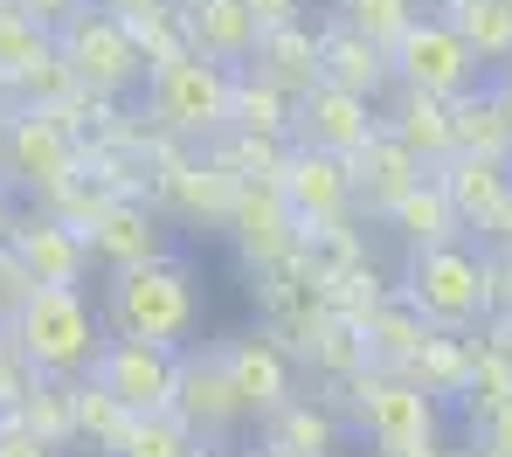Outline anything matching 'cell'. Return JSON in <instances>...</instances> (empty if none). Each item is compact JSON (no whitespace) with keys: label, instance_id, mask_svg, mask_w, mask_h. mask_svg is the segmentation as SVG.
Segmentation results:
<instances>
[{"label":"cell","instance_id":"obj_1","mask_svg":"<svg viewBox=\"0 0 512 457\" xmlns=\"http://www.w3.org/2000/svg\"><path fill=\"white\" fill-rule=\"evenodd\" d=\"M97 319L111 340H146V347H167L180 354L187 333L201 326V277L194 264L173 250L160 264H132V271H104L97 291Z\"/></svg>","mask_w":512,"mask_h":457},{"label":"cell","instance_id":"obj_2","mask_svg":"<svg viewBox=\"0 0 512 457\" xmlns=\"http://www.w3.org/2000/svg\"><path fill=\"white\" fill-rule=\"evenodd\" d=\"M7 340H14V361L35 381H84L111 333H104L97 298L84 284H35L7 312Z\"/></svg>","mask_w":512,"mask_h":457},{"label":"cell","instance_id":"obj_3","mask_svg":"<svg viewBox=\"0 0 512 457\" xmlns=\"http://www.w3.org/2000/svg\"><path fill=\"white\" fill-rule=\"evenodd\" d=\"M402 305L423 312V326L436 333H471L492 319V250L478 243H436V250H416L402 264Z\"/></svg>","mask_w":512,"mask_h":457},{"label":"cell","instance_id":"obj_4","mask_svg":"<svg viewBox=\"0 0 512 457\" xmlns=\"http://www.w3.org/2000/svg\"><path fill=\"white\" fill-rule=\"evenodd\" d=\"M146 118L173 132V139H194V146H215L222 132H229V97H236V70H222V63H208V56H194V49H180L167 63H153V77H146Z\"/></svg>","mask_w":512,"mask_h":457},{"label":"cell","instance_id":"obj_5","mask_svg":"<svg viewBox=\"0 0 512 457\" xmlns=\"http://www.w3.org/2000/svg\"><path fill=\"white\" fill-rule=\"evenodd\" d=\"M346 416L374 451H423L443 444V402L423 395V381L395 374V367H360L346 374Z\"/></svg>","mask_w":512,"mask_h":457},{"label":"cell","instance_id":"obj_6","mask_svg":"<svg viewBox=\"0 0 512 457\" xmlns=\"http://www.w3.org/2000/svg\"><path fill=\"white\" fill-rule=\"evenodd\" d=\"M49 42H56L63 77H70L77 91H90V97H132V91H146V77H153L139 35H132L125 21L97 14V7H84L77 21H63Z\"/></svg>","mask_w":512,"mask_h":457},{"label":"cell","instance_id":"obj_7","mask_svg":"<svg viewBox=\"0 0 512 457\" xmlns=\"http://www.w3.org/2000/svg\"><path fill=\"white\" fill-rule=\"evenodd\" d=\"M0 181L14 187V201H21V194H42V208L84 181V174H77V139H70L63 111L21 104V111L0 125Z\"/></svg>","mask_w":512,"mask_h":457},{"label":"cell","instance_id":"obj_8","mask_svg":"<svg viewBox=\"0 0 512 457\" xmlns=\"http://www.w3.org/2000/svg\"><path fill=\"white\" fill-rule=\"evenodd\" d=\"M388 70H395V91H423L436 104H457V97L485 91V63L471 56V42L443 21V14H423L395 49H388Z\"/></svg>","mask_w":512,"mask_h":457},{"label":"cell","instance_id":"obj_9","mask_svg":"<svg viewBox=\"0 0 512 457\" xmlns=\"http://www.w3.org/2000/svg\"><path fill=\"white\" fill-rule=\"evenodd\" d=\"M173 423L194 437V444H236V430L250 423L236 388H229V367L222 347H180V374H173Z\"/></svg>","mask_w":512,"mask_h":457},{"label":"cell","instance_id":"obj_10","mask_svg":"<svg viewBox=\"0 0 512 457\" xmlns=\"http://www.w3.org/2000/svg\"><path fill=\"white\" fill-rule=\"evenodd\" d=\"M381 139V104L340 91V84H312L291 111V146H312V153H333V160H360L367 146Z\"/></svg>","mask_w":512,"mask_h":457},{"label":"cell","instance_id":"obj_11","mask_svg":"<svg viewBox=\"0 0 512 457\" xmlns=\"http://www.w3.org/2000/svg\"><path fill=\"white\" fill-rule=\"evenodd\" d=\"M277 194L284 208L298 215L305 243H319L326 229H340V215L353 208V167L333 153H312V146H284L277 160Z\"/></svg>","mask_w":512,"mask_h":457},{"label":"cell","instance_id":"obj_12","mask_svg":"<svg viewBox=\"0 0 512 457\" xmlns=\"http://www.w3.org/2000/svg\"><path fill=\"white\" fill-rule=\"evenodd\" d=\"M173 374H180V354L167 347H146V340H104V354L84 381L104 388L125 416H167L173 409Z\"/></svg>","mask_w":512,"mask_h":457},{"label":"cell","instance_id":"obj_13","mask_svg":"<svg viewBox=\"0 0 512 457\" xmlns=\"http://www.w3.org/2000/svg\"><path fill=\"white\" fill-rule=\"evenodd\" d=\"M84 243L104 271H132V264H160L173 257V229L167 215L139 194H104V208L84 222Z\"/></svg>","mask_w":512,"mask_h":457},{"label":"cell","instance_id":"obj_14","mask_svg":"<svg viewBox=\"0 0 512 457\" xmlns=\"http://www.w3.org/2000/svg\"><path fill=\"white\" fill-rule=\"evenodd\" d=\"M229 236H236L243 264H250V271H263V277L305 257V229H298V215L284 208L277 181H243V187H236V208H229Z\"/></svg>","mask_w":512,"mask_h":457},{"label":"cell","instance_id":"obj_15","mask_svg":"<svg viewBox=\"0 0 512 457\" xmlns=\"http://www.w3.org/2000/svg\"><path fill=\"white\" fill-rule=\"evenodd\" d=\"M215 347H222L229 388H236V402H243L250 423H270L277 409L298 402V361H291L263 326H256V333H236V340H215Z\"/></svg>","mask_w":512,"mask_h":457},{"label":"cell","instance_id":"obj_16","mask_svg":"<svg viewBox=\"0 0 512 457\" xmlns=\"http://www.w3.org/2000/svg\"><path fill=\"white\" fill-rule=\"evenodd\" d=\"M7 250H14V264L28 271V284H84V271H90L84 229H70L56 208H14Z\"/></svg>","mask_w":512,"mask_h":457},{"label":"cell","instance_id":"obj_17","mask_svg":"<svg viewBox=\"0 0 512 457\" xmlns=\"http://www.w3.org/2000/svg\"><path fill=\"white\" fill-rule=\"evenodd\" d=\"M173 14H180V42L194 56H208L222 70H250L263 28H256V14L243 0H173Z\"/></svg>","mask_w":512,"mask_h":457},{"label":"cell","instance_id":"obj_18","mask_svg":"<svg viewBox=\"0 0 512 457\" xmlns=\"http://www.w3.org/2000/svg\"><path fill=\"white\" fill-rule=\"evenodd\" d=\"M436 187L457 208V229H478L485 236V222L506 208V194H512V167L506 160H478V153H450L436 167Z\"/></svg>","mask_w":512,"mask_h":457},{"label":"cell","instance_id":"obj_19","mask_svg":"<svg viewBox=\"0 0 512 457\" xmlns=\"http://www.w3.org/2000/svg\"><path fill=\"white\" fill-rule=\"evenodd\" d=\"M353 333H360L367 367H395V374H409V367L423 361V347L436 340V326H423V312H416V305H402V298H381Z\"/></svg>","mask_w":512,"mask_h":457},{"label":"cell","instance_id":"obj_20","mask_svg":"<svg viewBox=\"0 0 512 457\" xmlns=\"http://www.w3.org/2000/svg\"><path fill=\"white\" fill-rule=\"evenodd\" d=\"M319 84H340V91L367 97V104H381V91L395 84V70H388V49H374V42H360L353 28H319Z\"/></svg>","mask_w":512,"mask_h":457},{"label":"cell","instance_id":"obj_21","mask_svg":"<svg viewBox=\"0 0 512 457\" xmlns=\"http://www.w3.org/2000/svg\"><path fill=\"white\" fill-rule=\"evenodd\" d=\"M381 132L395 146H409L423 160V174H436L450 153H457V132H450V104H436L423 91H395V104L381 111Z\"/></svg>","mask_w":512,"mask_h":457},{"label":"cell","instance_id":"obj_22","mask_svg":"<svg viewBox=\"0 0 512 457\" xmlns=\"http://www.w3.org/2000/svg\"><path fill=\"white\" fill-rule=\"evenodd\" d=\"M250 70L263 77V84H277L284 97H305L312 84H319V28H312V21H291V28L256 35Z\"/></svg>","mask_w":512,"mask_h":457},{"label":"cell","instance_id":"obj_23","mask_svg":"<svg viewBox=\"0 0 512 457\" xmlns=\"http://www.w3.org/2000/svg\"><path fill=\"white\" fill-rule=\"evenodd\" d=\"M340 444H346L340 409L312 402V395H298L291 409H277L263 423V451H284V457H340Z\"/></svg>","mask_w":512,"mask_h":457},{"label":"cell","instance_id":"obj_24","mask_svg":"<svg viewBox=\"0 0 512 457\" xmlns=\"http://www.w3.org/2000/svg\"><path fill=\"white\" fill-rule=\"evenodd\" d=\"M423 181H429L423 160H416L409 146H395L388 132H381V139H374V146L353 160V201H367L374 215H388V208H395L409 187H423Z\"/></svg>","mask_w":512,"mask_h":457},{"label":"cell","instance_id":"obj_25","mask_svg":"<svg viewBox=\"0 0 512 457\" xmlns=\"http://www.w3.org/2000/svg\"><path fill=\"white\" fill-rule=\"evenodd\" d=\"M436 14L471 42V56L485 63V77L512 70V7L506 0H443Z\"/></svg>","mask_w":512,"mask_h":457},{"label":"cell","instance_id":"obj_26","mask_svg":"<svg viewBox=\"0 0 512 457\" xmlns=\"http://www.w3.org/2000/svg\"><path fill=\"white\" fill-rule=\"evenodd\" d=\"M291 111H298V97H284L277 84H263L256 70H236L229 132H243V139H263V146H291Z\"/></svg>","mask_w":512,"mask_h":457},{"label":"cell","instance_id":"obj_27","mask_svg":"<svg viewBox=\"0 0 512 457\" xmlns=\"http://www.w3.org/2000/svg\"><path fill=\"white\" fill-rule=\"evenodd\" d=\"M381 222H388V229L409 243V257H416V250H436V243H457V236H464V229H457V208H450V201H443V187H436V174H429L423 187H409V194H402V201H395Z\"/></svg>","mask_w":512,"mask_h":457},{"label":"cell","instance_id":"obj_28","mask_svg":"<svg viewBox=\"0 0 512 457\" xmlns=\"http://www.w3.org/2000/svg\"><path fill=\"white\" fill-rule=\"evenodd\" d=\"M236 174H222L208 153L201 160H173L167 174V201L180 208V215H201V222H229V208H236Z\"/></svg>","mask_w":512,"mask_h":457},{"label":"cell","instance_id":"obj_29","mask_svg":"<svg viewBox=\"0 0 512 457\" xmlns=\"http://www.w3.org/2000/svg\"><path fill=\"white\" fill-rule=\"evenodd\" d=\"M70 388H77V381H35V388L21 395V409H14V423L35 430L49 451H70V444H77V402H70Z\"/></svg>","mask_w":512,"mask_h":457},{"label":"cell","instance_id":"obj_30","mask_svg":"<svg viewBox=\"0 0 512 457\" xmlns=\"http://www.w3.org/2000/svg\"><path fill=\"white\" fill-rule=\"evenodd\" d=\"M450 132H457V153L506 160V167H512V139H506V118H499V104H492V84L450 104Z\"/></svg>","mask_w":512,"mask_h":457},{"label":"cell","instance_id":"obj_31","mask_svg":"<svg viewBox=\"0 0 512 457\" xmlns=\"http://www.w3.org/2000/svg\"><path fill=\"white\" fill-rule=\"evenodd\" d=\"M471 361H478L471 333H436L423 347V361L409 367V381H423V395H436V402H457L464 381H471Z\"/></svg>","mask_w":512,"mask_h":457},{"label":"cell","instance_id":"obj_32","mask_svg":"<svg viewBox=\"0 0 512 457\" xmlns=\"http://www.w3.org/2000/svg\"><path fill=\"white\" fill-rule=\"evenodd\" d=\"M457 409L471 416V437L492 423V416H506L512 409V367L485 347V333H478V361H471V381H464V395H457Z\"/></svg>","mask_w":512,"mask_h":457},{"label":"cell","instance_id":"obj_33","mask_svg":"<svg viewBox=\"0 0 512 457\" xmlns=\"http://www.w3.org/2000/svg\"><path fill=\"white\" fill-rule=\"evenodd\" d=\"M423 21V0H340V28H353L374 49H395Z\"/></svg>","mask_w":512,"mask_h":457},{"label":"cell","instance_id":"obj_34","mask_svg":"<svg viewBox=\"0 0 512 457\" xmlns=\"http://www.w3.org/2000/svg\"><path fill=\"white\" fill-rule=\"evenodd\" d=\"M70 402H77V444H90L97 457H111L118 444H125V430H132V416L104 395V388H90V381H77L70 388Z\"/></svg>","mask_w":512,"mask_h":457},{"label":"cell","instance_id":"obj_35","mask_svg":"<svg viewBox=\"0 0 512 457\" xmlns=\"http://www.w3.org/2000/svg\"><path fill=\"white\" fill-rule=\"evenodd\" d=\"M201 444L173 423V416H132V430H125V444L111 457H194Z\"/></svg>","mask_w":512,"mask_h":457},{"label":"cell","instance_id":"obj_36","mask_svg":"<svg viewBox=\"0 0 512 457\" xmlns=\"http://www.w3.org/2000/svg\"><path fill=\"white\" fill-rule=\"evenodd\" d=\"M28 388H35V374L14 361V340H7V319H0V416H14Z\"/></svg>","mask_w":512,"mask_h":457},{"label":"cell","instance_id":"obj_37","mask_svg":"<svg viewBox=\"0 0 512 457\" xmlns=\"http://www.w3.org/2000/svg\"><path fill=\"white\" fill-rule=\"evenodd\" d=\"M90 7H97V14H111V21H125L132 35H139V28H153V21H167V14H173V0H90Z\"/></svg>","mask_w":512,"mask_h":457},{"label":"cell","instance_id":"obj_38","mask_svg":"<svg viewBox=\"0 0 512 457\" xmlns=\"http://www.w3.org/2000/svg\"><path fill=\"white\" fill-rule=\"evenodd\" d=\"M7 7H14V14H28L42 35H56L63 21H77V14H84L90 0H7Z\"/></svg>","mask_w":512,"mask_h":457},{"label":"cell","instance_id":"obj_39","mask_svg":"<svg viewBox=\"0 0 512 457\" xmlns=\"http://www.w3.org/2000/svg\"><path fill=\"white\" fill-rule=\"evenodd\" d=\"M0 457H63V451H49L35 430H21L14 416H0Z\"/></svg>","mask_w":512,"mask_h":457},{"label":"cell","instance_id":"obj_40","mask_svg":"<svg viewBox=\"0 0 512 457\" xmlns=\"http://www.w3.org/2000/svg\"><path fill=\"white\" fill-rule=\"evenodd\" d=\"M256 14V28L270 35V28H291V21H305V0H243Z\"/></svg>","mask_w":512,"mask_h":457},{"label":"cell","instance_id":"obj_41","mask_svg":"<svg viewBox=\"0 0 512 457\" xmlns=\"http://www.w3.org/2000/svg\"><path fill=\"white\" fill-rule=\"evenodd\" d=\"M471 451H485V457H512V409L506 416H492L478 437H471Z\"/></svg>","mask_w":512,"mask_h":457},{"label":"cell","instance_id":"obj_42","mask_svg":"<svg viewBox=\"0 0 512 457\" xmlns=\"http://www.w3.org/2000/svg\"><path fill=\"white\" fill-rule=\"evenodd\" d=\"M478 243H492V257H512V194H506V208L485 222V236Z\"/></svg>","mask_w":512,"mask_h":457},{"label":"cell","instance_id":"obj_43","mask_svg":"<svg viewBox=\"0 0 512 457\" xmlns=\"http://www.w3.org/2000/svg\"><path fill=\"white\" fill-rule=\"evenodd\" d=\"M485 347L512 367V312H492V319H485Z\"/></svg>","mask_w":512,"mask_h":457},{"label":"cell","instance_id":"obj_44","mask_svg":"<svg viewBox=\"0 0 512 457\" xmlns=\"http://www.w3.org/2000/svg\"><path fill=\"white\" fill-rule=\"evenodd\" d=\"M492 312H512V257H492Z\"/></svg>","mask_w":512,"mask_h":457},{"label":"cell","instance_id":"obj_45","mask_svg":"<svg viewBox=\"0 0 512 457\" xmlns=\"http://www.w3.org/2000/svg\"><path fill=\"white\" fill-rule=\"evenodd\" d=\"M492 104H499V118H506V139H512V70L492 77Z\"/></svg>","mask_w":512,"mask_h":457},{"label":"cell","instance_id":"obj_46","mask_svg":"<svg viewBox=\"0 0 512 457\" xmlns=\"http://www.w3.org/2000/svg\"><path fill=\"white\" fill-rule=\"evenodd\" d=\"M14 208H21V201H14V187L0 181V243H7V222H14Z\"/></svg>","mask_w":512,"mask_h":457},{"label":"cell","instance_id":"obj_47","mask_svg":"<svg viewBox=\"0 0 512 457\" xmlns=\"http://www.w3.org/2000/svg\"><path fill=\"white\" fill-rule=\"evenodd\" d=\"M194 457H256V451H243V444H201Z\"/></svg>","mask_w":512,"mask_h":457},{"label":"cell","instance_id":"obj_48","mask_svg":"<svg viewBox=\"0 0 512 457\" xmlns=\"http://www.w3.org/2000/svg\"><path fill=\"white\" fill-rule=\"evenodd\" d=\"M14 111H21V97H14V84H0V125H7Z\"/></svg>","mask_w":512,"mask_h":457},{"label":"cell","instance_id":"obj_49","mask_svg":"<svg viewBox=\"0 0 512 457\" xmlns=\"http://www.w3.org/2000/svg\"><path fill=\"white\" fill-rule=\"evenodd\" d=\"M388 457H457L450 444H423V451H388Z\"/></svg>","mask_w":512,"mask_h":457},{"label":"cell","instance_id":"obj_50","mask_svg":"<svg viewBox=\"0 0 512 457\" xmlns=\"http://www.w3.org/2000/svg\"><path fill=\"white\" fill-rule=\"evenodd\" d=\"M256 457H284V451H256Z\"/></svg>","mask_w":512,"mask_h":457},{"label":"cell","instance_id":"obj_51","mask_svg":"<svg viewBox=\"0 0 512 457\" xmlns=\"http://www.w3.org/2000/svg\"><path fill=\"white\" fill-rule=\"evenodd\" d=\"M457 457H485V451H457Z\"/></svg>","mask_w":512,"mask_h":457},{"label":"cell","instance_id":"obj_52","mask_svg":"<svg viewBox=\"0 0 512 457\" xmlns=\"http://www.w3.org/2000/svg\"><path fill=\"white\" fill-rule=\"evenodd\" d=\"M506 7H512V0H506Z\"/></svg>","mask_w":512,"mask_h":457}]
</instances>
